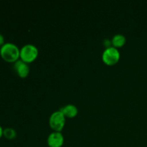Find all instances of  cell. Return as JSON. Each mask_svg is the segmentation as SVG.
I'll list each match as a JSON object with an SVG mask.
<instances>
[{"instance_id":"cell-12","label":"cell","mask_w":147,"mask_h":147,"mask_svg":"<svg viewBox=\"0 0 147 147\" xmlns=\"http://www.w3.org/2000/svg\"><path fill=\"white\" fill-rule=\"evenodd\" d=\"M3 131H4V129H2V127H1V126H0V138L3 135Z\"/></svg>"},{"instance_id":"cell-7","label":"cell","mask_w":147,"mask_h":147,"mask_svg":"<svg viewBox=\"0 0 147 147\" xmlns=\"http://www.w3.org/2000/svg\"><path fill=\"white\" fill-rule=\"evenodd\" d=\"M67 118H74L78 113V108L73 104H67L60 109Z\"/></svg>"},{"instance_id":"cell-8","label":"cell","mask_w":147,"mask_h":147,"mask_svg":"<svg viewBox=\"0 0 147 147\" xmlns=\"http://www.w3.org/2000/svg\"><path fill=\"white\" fill-rule=\"evenodd\" d=\"M126 42V38L123 34H116L113 37L111 40L112 46L116 48L123 47Z\"/></svg>"},{"instance_id":"cell-2","label":"cell","mask_w":147,"mask_h":147,"mask_svg":"<svg viewBox=\"0 0 147 147\" xmlns=\"http://www.w3.org/2000/svg\"><path fill=\"white\" fill-rule=\"evenodd\" d=\"M39 54L38 48L34 45L27 44L20 49V59L27 63L36 60Z\"/></svg>"},{"instance_id":"cell-11","label":"cell","mask_w":147,"mask_h":147,"mask_svg":"<svg viewBox=\"0 0 147 147\" xmlns=\"http://www.w3.org/2000/svg\"><path fill=\"white\" fill-rule=\"evenodd\" d=\"M4 44V36L0 33V47H1Z\"/></svg>"},{"instance_id":"cell-1","label":"cell","mask_w":147,"mask_h":147,"mask_svg":"<svg viewBox=\"0 0 147 147\" xmlns=\"http://www.w3.org/2000/svg\"><path fill=\"white\" fill-rule=\"evenodd\" d=\"M0 55L5 61L14 63L20 57V50L12 42H6L0 47Z\"/></svg>"},{"instance_id":"cell-9","label":"cell","mask_w":147,"mask_h":147,"mask_svg":"<svg viewBox=\"0 0 147 147\" xmlns=\"http://www.w3.org/2000/svg\"><path fill=\"white\" fill-rule=\"evenodd\" d=\"M3 135L7 139H14L17 136V131L12 128H6L3 131Z\"/></svg>"},{"instance_id":"cell-10","label":"cell","mask_w":147,"mask_h":147,"mask_svg":"<svg viewBox=\"0 0 147 147\" xmlns=\"http://www.w3.org/2000/svg\"><path fill=\"white\" fill-rule=\"evenodd\" d=\"M103 44H104V45L106 46V48H108V47H111V46H112L111 40H108V39H106V40H105L104 42H103Z\"/></svg>"},{"instance_id":"cell-3","label":"cell","mask_w":147,"mask_h":147,"mask_svg":"<svg viewBox=\"0 0 147 147\" xmlns=\"http://www.w3.org/2000/svg\"><path fill=\"white\" fill-rule=\"evenodd\" d=\"M65 118L60 110L53 112L49 119L50 126L55 131H61L65 124Z\"/></svg>"},{"instance_id":"cell-5","label":"cell","mask_w":147,"mask_h":147,"mask_svg":"<svg viewBox=\"0 0 147 147\" xmlns=\"http://www.w3.org/2000/svg\"><path fill=\"white\" fill-rule=\"evenodd\" d=\"M13 68L17 76L22 78L27 77L30 73V67H29L28 63H25L21 59H19L18 60L14 62L13 65Z\"/></svg>"},{"instance_id":"cell-4","label":"cell","mask_w":147,"mask_h":147,"mask_svg":"<svg viewBox=\"0 0 147 147\" xmlns=\"http://www.w3.org/2000/svg\"><path fill=\"white\" fill-rule=\"evenodd\" d=\"M120 56L121 55L119 50L111 46V47L106 48L103 52L102 60L104 62L105 64L108 65H113L119 62Z\"/></svg>"},{"instance_id":"cell-6","label":"cell","mask_w":147,"mask_h":147,"mask_svg":"<svg viewBox=\"0 0 147 147\" xmlns=\"http://www.w3.org/2000/svg\"><path fill=\"white\" fill-rule=\"evenodd\" d=\"M64 144V136L60 131H53L47 137L49 147H61Z\"/></svg>"}]
</instances>
